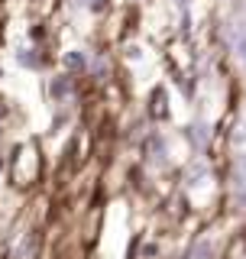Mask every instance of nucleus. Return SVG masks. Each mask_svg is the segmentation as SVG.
<instances>
[{
	"label": "nucleus",
	"mask_w": 246,
	"mask_h": 259,
	"mask_svg": "<svg viewBox=\"0 0 246 259\" xmlns=\"http://www.w3.org/2000/svg\"><path fill=\"white\" fill-rule=\"evenodd\" d=\"M236 52H240V55H243V59H246V36L240 39V42H236Z\"/></svg>",
	"instance_id": "f257e3e1"
}]
</instances>
